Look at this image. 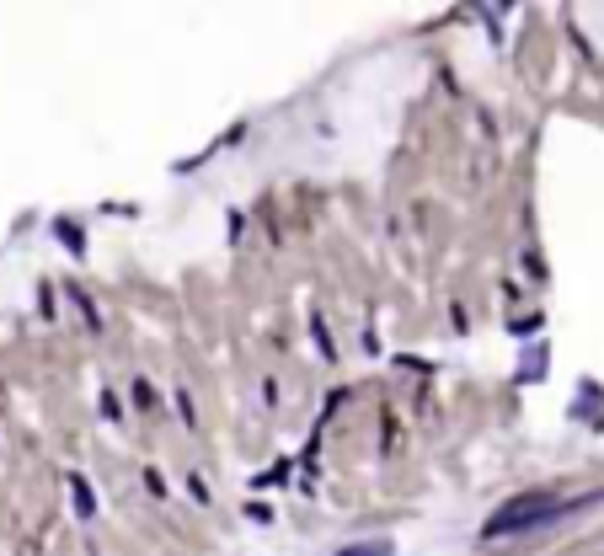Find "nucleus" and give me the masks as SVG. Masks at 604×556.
<instances>
[{
  "label": "nucleus",
  "instance_id": "f03ea898",
  "mask_svg": "<svg viewBox=\"0 0 604 556\" xmlns=\"http://www.w3.org/2000/svg\"><path fill=\"white\" fill-rule=\"evenodd\" d=\"M337 556H391V546H385V540H369V546H348V551H337Z\"/></svg>",
  "mask_w": 604,
  "mask_h": 556
},
{
  "label": "nucleus",
  "instance_id": "f257e3e1",
  "mask_svg": "<svg viewBox=\"0 0 604 556\" xmlns=\"http://www.w3.org/2000/svg\"><path fill=\"white\" fill-rule=\"evenodd\" d=\"M604 503V492H578V498H556V492H519L514 503H503L498 514L482 524V540H508V535H535V530H551L583 508Z\"/></svg>",
  "mask_w": 604,
  "mask_h": 556
}]
</instances>
